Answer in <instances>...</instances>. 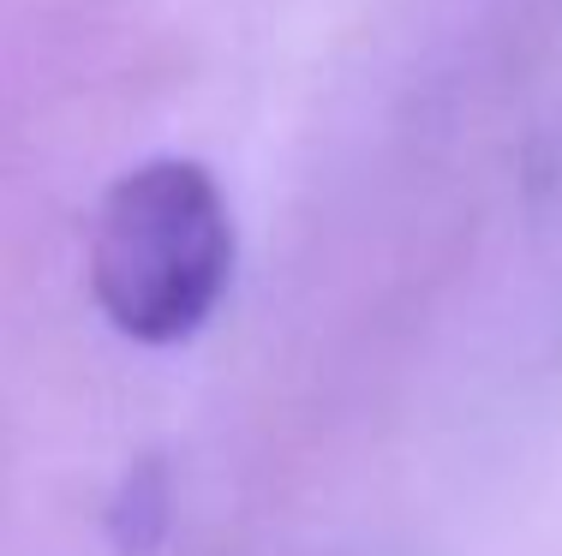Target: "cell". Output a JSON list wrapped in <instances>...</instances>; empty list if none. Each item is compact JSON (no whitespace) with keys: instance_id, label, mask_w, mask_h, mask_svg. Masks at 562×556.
<instances>
[{"instance_id":"1","label":"cell","mask_w":562,"mask_h":556,"mask_svg":"<svg viewBox=\"0 0 562 556\" xmlns=\"http://www.w3.org/2000/svg\"><path fill=\"white\" fill-rule=\"evenodd\" d=\"M227 209L204 168L150 162L114 185L97 228V294L138 341H173L204 324L227 282Z\"/></svg>"}]
</instances>
